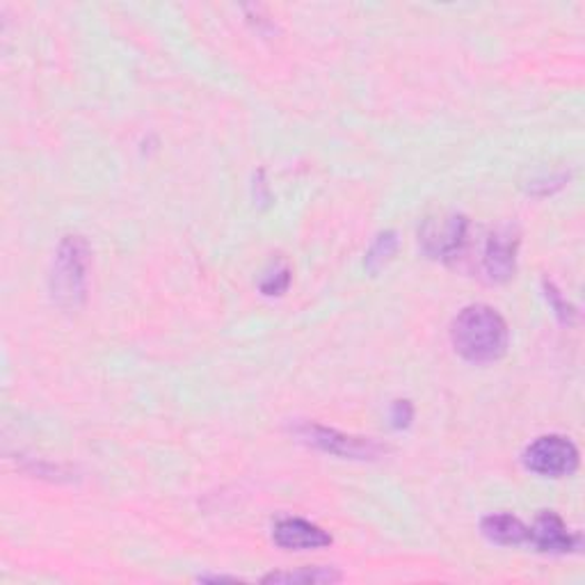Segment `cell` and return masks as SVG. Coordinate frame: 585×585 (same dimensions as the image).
Returning <instances> with one entry per match:
<instances>
[{"instance_id":"1","label":"cell","mask_w":585,"mask_h":585,"mask_svg":"<svg viewBox=\"0 0 585 585\" xmlns=\"http://www.w3.org/2000/svg\"><path fill=\"white\" fill-rule=\"evenodd\" d=\"M455 353L472 364H490L508 353L511 330L496 309L487 304L464 306L451 325Z\"/></svg>"},{"instance_id":"2","label":"cell","mask_w":585,"mask_h":585,"mask_svg":"<svg viewBox=\"0 0 585 585\" xmlns=\"http://www.w3.org/2000/svg\"><path fill=\"white\" fill-rule=\"evenodd\" d=\"M88 268L90 245L83 236H67L53 261L51 270V297L62 309L83 306L88 297Z\"/></svg>"},{"instance_id":"3","label":"cell","mask_w":585,"mask_h":585,"mask_svg":"<svg viewBox=\"0 0 585 585\" xmlns=\"http://www.w3.org/2000/svg\"><path fill=\"white\" fill-rule=\"evenodd\" d=\"M295 435L323 453L343 457V460H377L382 457L389 448L371 437H355V435H345L334 431V427H325L319 423L304 421L295 425Z\"/></svg>"},{"instance_id":"4","label":"cell","mask_w":585,"mask_h":585,"mask_svg":"<svg viewBox=\"0 0 585 585\" xmlns=\"http://www.w3.org/2000/svg\"><path fill=\"white\" fill-rule=\"evenodd\" d=\"M524 466L544 478L572 476L578 470V448L563 435H544L524 451Z\"/></svg>"},{"instance_id":"5","label":"cell","mask_w":585,"mask_h":585,"mask_svg":"<svg viewBox=\"0 0 585 585\" xmlns=\"http://www.w3.org/2000/svg\"><path fill=\"white\" fill-rule=\"evenodd\" d=\"M423 252L446 263L457 261L470 245V220L464 215H448L427 222L421 231Z\"/></svg>"},{"instance_id":"6","label":"cell","mask_w":585,"mask_h":585,"mask_svg":"<svg viewBox=\"0 0 585 585\" xmlns=\"http://www.w3.org/2000/svg\"><path fill=\"white\" fill-rule=\"evenodd\" d=\"M517 250H520V233L513 226H501L492 231L483 243V256H481L483 275L492 284H503L513 280L517 268Z\"/></svg>"},{"instance_id":"7","label":"cell","mask_w":585,"mask_h":585,"mask_svg":"<svg viewBox=\"0 0 585 585\" xmlns=\"http://www.w3.org/2000/svg\"><path fill=\"white\" fill-rule=\"evenodd\" d=\"M533 547L542 554H569L576 552L581 547V535H574L565 522L561 520V515L552 513V511H544L542 515H537L535 524L531 526V542Z\"/></svg>"},{"instance_id":"8","label":"cell","mask_w":585,"mask_h":585,"mask_svg":"<svg viewBox=\"0 0 585 585\" xmlns=\"http://www.w3.org/2000/svg\"><path fill=\"white\" fill-rule=\"evenodd\" d=\"M272 539H275L280 549H286V552L323 549V547H330V544L334 542L327 531H323L321 526L311 524L306 520H300V517L280 520L275 528H272Z\"/></svg>"},{"instance_id":"9","label":"cell","mask_w":585,"mask_h":585,"mask_svg":"<svg viewBox=\"0 0 585 585\" xmlns=\"http://www.w3.org/2000/svg\"><path fill=\"white\" fill-rule=\"evenodd\" d=\"M481 531L490 542L501 544V547H520V544L531 542V526L513 515H490L483 520Z\"/></svg>"},{"instance_id":"10","label":"cell","mask_w":585,"mask_h":585,"mask_svg":"<svg viewBox=\"0 0 585 585\" xmlns=\"http://www.w3.org/2000/svg\"><path fill=\"white\" fill-rule=\"evenodd\" d=\"M343 574L334 567H300L293 572H272L263 576V583H306V585H321V583H336Z\"/></svg>"},{"instance_id":"11","label":"cell","mask_w":585,"mask_h":585,"mask_svg":"<svg viewBox=\"0 0 585 585\" xmlns=\"http://www.w3.org/2000/svg\"><path fill=\"white\" fill-rule=\"evenodd\" d=\"M399 252V236H396V231H384L380 233V236L375 239V243L371 245V250L366 252V270L369 272H380L389 261H392Z\"/></svg>"},{"instance_id":"12","label":"cell","mask_w":585,"mask_h":585,"mask_svg":"<svg viewBox=\"0 0 585 585\" xmlns=\"http://www.w3.org/2000/svg\"><path fill=\"white\" fill-rule=\"evenodd\" d=\"M289 286H291V270L280 268L261 282V293L263 295H282L289 291Z\"/></svg>"},{"instance_id":"13","label":"cell","mask_w":585,"mask_h":585,"mask_svg":"<svg viewBox=\"0 0 585 585\" xmlns=\"http://www.w3.org/2000/svg\"><path fill=\"white\" fill-rule=\"evenodd\" d=\"M544 291H547V300L554 306V311L558 314V319L563 323H572L576 319V309L563 300V295L556 291V286L552 282H544Z\"/></svg>"},{"instance_id":"14","label":"cell","mask_w":585,"mask_h":585,"mask_svg":"<svg viewBox=\"0 0 585 585\" xmlns=\"http://www.w3.org/2000/svg\"><path fill=\"white\" fill-rule=\"evenodd\" d=\"M414 418V407L410 401H396L392 405V421H394V427H399V431H403V427H407Z\"/></svg>"}]
</instances>
